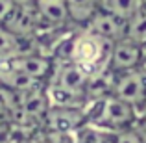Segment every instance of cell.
Masks as SVG:
<instances>
[{
  "label": "cell",
  "mask_w": 146,
  "mask_h": 143,
  "mask_svg": "<svg viewBox=\"0 0 146 143\" xmlns=\"http://www.w3.org/2000/svg\"><path fill=\"white\" fill-rule=\"evenodd\" d=\"M111 48H113V41L104 39L85 28L70 39L68 60L76 63L91 78L100 73L109 71Z\"/></svg>",
  "instance_id": "1"
},
{
  "label": "cell",
  "mask_w": 146,
  "mask_h": 143,
  "mask_svg": "<svg viewBox=\"0 0 146 143\" xmlns=\"http://www.w3.org/2000/svg\"><path fill=\"white\" fill-rule=\"evenodd\" d=\"M135 121H137V108H133L131 104L117 99L115 95H107L100 99V108L96 110L94 123L120 132L124 128L133 126Z\"/></svg>",
  "instance_id": "2"
},
{
  "label": "cell",
  "mask_w": 146,
  "mask_h": 143,
  "mask_svg": "<svg viewBox=\"0 0 146 143\" xmlns=\"http://www.w3.org/2000/svg\"><path fill=\"white\" fill-rule=\"evenodd\" d=\"M117 78H113V87L111 95L124 102L131 104L133 108L139 110L146 102V76L139 69L135 71H126V73H117Z\"/></svg>",
  "instance_id": "3"
},
{
  "label": "cell",
  "mask_w": 146,
  "mask_h": 143,
  "mask_svg": "<svg viewBox=\"0 0 146 143\" xmlns=\"http://www.w3.org/2000/svg\"><path fill=\"white\" fill-rule=\"evenodd\" d=\"M43 121L50 134H68L87 123V111L83 108H50Z\"/></svg>",
  "instance_id": "4"
},
{
  "label": "cell",
  "mask_w": 146,
  "mask_h": 143,
  "mask_svg": "<svg viewBox=\"0 0 146 143\" xmlns=\"http://www.w3.org/2000/svg\"><path fill=\"white\" fill-rule=\"evenodd\" d=\"M143 56H144V47H141V45L133 43L126 37L120 41H115L109 58V71L113 73L135 71L143 63Z\"/></svg>",
  "instance_id": "5"
},
{
  "label": "cell",
  "mask_w": 146,
  "mask_h": 143,
  "mask_svg": "<svg viewBox=\"0 0 146 143\" xmlns=\"http://www.w3.org/2000/svg\"><path fill=\"white\" fill-rule=\"evenodd\" d=\"M85 28L89 32L104 37V39L113 41V43L126 37V21H122L120 17H117V15L109 13L106 9H98L91 17V21L85 24Z\"/></svg>",
  "instance_id": "6"
},
{
  "label": "cell",
  "mask_w": 146,
  "mask_h": 143,
  "mask_svg": "<svg viewBox=\"0 0 146 143\" xmlns=\"http://www.w3.org/2000/svg\"><path fill=\"white\" fill-rule=\"evenodd\" d=\"M41 24L37 6H15L7 21L4 22L7 30L19 37H32Z\"/></svg>",
  "instance_id": "7"
},
{
  "label": "cell",
  "mask_w": 146,
  "mask_h": 143,
  "mask_svg": "<svg viewBox=\"0 0 146 143\" xmlns=\"http://www.w3.org/2000/svg\"><path fill=\"white\" fill-rule=\"evenodd\" d=\"M9 67L22 71L26 75H30L32 78L43 82L50 75L52 61L46 56H41L37 52H28V54H19V56H9Z\"/></svg>",
  "instance_id": "8"
},
{
  "label": "cell",
  "mask_w": 146,
  "mask_h": 143,
  "mask_svg": "<svg viewBox=\"0 0 146 143\" xmlns=\"http://www.w3.org/2000/svg\"><path fill=\"white\" fill-rule=\"evenodd\" d=\"M54 82L67 87V89H70V91H76V93H82V95L87 97L85 91H87V84H89V76L76 63H72L70 60L63 61V65L57 67Z\"/></svg>",
  "instance_id": "9"
},
{
  "label": "cell",
  "mask_w": 146,
  "mask_h": 143,
  "mask_svg": "<svg viewBox=\"0 0 146 143\" xmlns=\"http://www.w3.org/2000/svg\"><path fill=\"white\" fill-rule=\"evenodd\" d=\"M19 95V106L26 111L32 119H44V115L50 110V102L46 91L43 89H33L26 93H17Z\"/></svg>",
  "instance_id": "10"
},
{
  "label": "cell",
  "mask_w": 146,
  "mask_h": 143,
  "mask_svg": "<svg viewBox=\"0 0 146 143\" xmlns=\"http://www.w3.org/2000/svg\"><path fill=\"white\" fill-rule=\"evenodd\" d=\"M44 91H46L50 108H83L85 95L70 91L56 82H52Z\"/></svg>",
  "instance_id": "11"
},
{
  "label": "cell",
  "mask_w": 146,
  "mask_h": 143,
  "mask_svg": "<svg viewBox=\"0 0 146 143\" xmlns=\"http://www.w3.org/2000/svg\"><path fill=\"white\" fill-rule=\"evenodd\" d=\"M41 22H46L50 26H63L70 21L67 2H50V4H37Z\"/></svg>",
  "instance_id": "12"
},
{
  "label": "cell",
  "mask_w": 146,
  "mask_h": 143,
  "mask_svg": "<svg viewBox=\"0 0 146 143\" xmlns=\"http://www.w3.org/2000/svg\"><path fill=\"white\" fill-rule=\"evenodd\" d=\"M68 7L72 22L78 24H87L94 13L102 7V0H65Z\"/></svg>",
  "instance_id": "13"
},
{
  "label": "cell",
  "mask_w": 146,
  "mask_h": 143,
  "mask_svg": "<svg viewBox=\"0 0 146 143\" xmlns=\"http://www.w3.org/2000/svg\"><path fill=\"white\" fill-rule=\"evenodd\" d=\"M141 7H144V0H102L100 9H106L128 22Z\"/></svg>",
  "instance_id": "14"
},
{
  "label": "cell",
  "mask_w": 146,
  "mask_h": 143,
  "mask_svg": "<svg viewBox=\"0 0 146 143\" xmlns=\"http://www.w3.org/2000/svg\"><path fill=\"white\" fill-rule=\"evenodd\" d=\"M126 39L146 47V6L141 7L128 22H126Z\"/></svg>",
  "instance_id": "15"
},
{
  "label": "cell",
  "mask_w": 146,
  "mask_h": 143,
  "mask_svg": "<svg viewBox=\"0 0 146 143\" xmlns=\"http://www.w3.org/2000/svg\"><path fill=\"white\" fill-rule=\"evenodd\" d=\"M22 37L15 36L11 30H7L4 24H0V58L19 56L21 54Z\"/></svg>",
  "instance_id": "16"
},
{
  "label": "cell",
  "mask_w": 146,
  "mask_h": 143,
  "mask_svg": "<svg viewBox=\"0 0 146 143\" xmlns=\"http://www.w3.org/2000/svg\"><path fill=\"white\" fill-rule=\"evenodd\" d=\"M113 143H146V134L135 126H129V128L117 132V136L113 138Z\"/></svg>",
  "instance_id": "17"
},
{
  "label": "cell",
  "mask_w": 146,
  "mask_h": 143,
  "mask_svg": "<svg viewBox=\"0 0 146 143\" xmlns=\"http://www.w3.org/2000/svg\"><path fill=\"white\" fill-rule=\"evenodd\" d=\"M15 9V4L11 0H0V24L7 21V17L11 15V11Z\"/></svg>",
  "instance_id": "18"
},
{
  "label": "cell",
  "mask_w": 146,
  "mask_h": 143,
  "mask_svg": "<svg viewBox=\"0 0 146 143\" xmlns=\"http://www.w3.org/2000/svg\"><path fill=\"white\" fill-rule=\"evenodd\" d=\"M15 6H37V0H11Z\"/></svg>",
  "instance_id": "19"
},
{
  "label": "cell",
  "mask_w": 146,
  "mask_h": 143,
  "mask_svg": "<svg viewBox=\"0 0 146 143\" xmlns=\"http://www.w3.org/2000/svg\"><path fill=\"white\" fill-rule=\"evenodd\" d=\"M7 119H9V113H7V110H4V108L0 106V126H2L4 123L7 121Z\"/></svg>",
  "instance_id": "20"
},
{
  "label": "cell",
  "mask_w": 146,
  "mask_h": 143,
  "mask_svg": "<svg viewBox=\"0 0 146 143\" xmlns=\"http://www.w3.org/2000/svg\"><path fill=\"white\" fill-rule=\"evenodd\" d=\"M50 2H65V0H37V4H50Z\"/></svg>",
  "instance_id": "21"
},
{
  "label": "cell",
  "mask_w": 146,
  "mask_h": 143,
  "mask_svg": "<svg viewBox=\"0 0 146 143\" xmlns=\"http://www.w3.org/2000/svg\"><path fill=\"white\" fill-rule=\"evenodd\" d=\"M143 132L146 134V115H144V130H143Z\"/></svg>",
  "instance_id": "22"
},
{
  "label": "cell",
  "mask_w": 146,
  "mask_h": 143,
  "mask_svg": "<svg viewBox=\"0 0 146 143\" xmlns=\"http://www.w3.org/2000/svg\"><path fill=\"white\" fill-rule=\"evenodd\" d=\"M144 6H146V0H144Z\"/></svg>",
  "instance_id": "23"
},
{
  "label": "cell",
  "mask_w": 146,
  "mask_h": 143,
  "mask_svg": "<svg viewBox=\"0 0 146 143\" xmlns=\"http://www.w3.org/2000/svg\"><path fill=\"white\" fill-rule=\"evenodd\" d=\"M109 143H113V141H109Z\"/></svg>",
  "instance_id": "24"
}]
</instances>
